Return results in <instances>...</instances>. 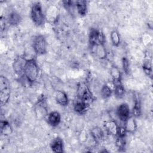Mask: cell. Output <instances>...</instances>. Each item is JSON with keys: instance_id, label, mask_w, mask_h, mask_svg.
Masks as SVG:
<instances>
[{"instance_id": "20", "label": "cell", "mask_w": 153, "mask_h": 153, "mask_svg": "<svg viewBox=\"0 0 153 153\" xmlns=\"http://www.w3.org/2000/svg\"><path fill=\"white\" fill-rule=\"evenodd\" d=\"M1 133L4 136H8L12 133L13 128L10 123L5 120L1 121Z\"/></svg>"}, {"instance_id": "5", "label": "cell", "mask_w": 153, "mask_h": 153, "mask_svg": "<svg viewBox=\"0 0 153 153\" xmlns=\"http://www.w3.org/2000/svg\"><path fill=\"white\" fill-rule=\"evenodd\" d=\"M33 110L36 117L39 120L42 119L48 115V107L45 99L44 96H41L39 99H38L36 103L34 105Z\"/></svg>"}, {"instance_id": "11", "label": "cell", "mask_w": 153, "mask_h": 153, "mask_svg": "<svg viewBox=\"0 0 153 153\" xmlns=\"http://www.w3.org/2000/svg\"><path fill=\"white\" fill-rule=\"evenodd\" d=\"M47 121L52 127L57 126L61 121V116L59 112L53 111L47 115Z\"/></svg>"}, {"instance_id": "6", "label": "cell", "mask_w": 153, "mask_h": 153, "mask_svg": "<svg viewBox=\"0 0 153 153\" xmlns=\"http://www.w3.org/2000/svg\"><path fill=\"white\" fill-rule=\"evenodd\" d=\"M33 48L38 55H42L47 52V42L44 36L39 35L35 37L33 41Z\"/></svg>"}, {"instance_id": "30", "label": "cell", "mask_w": 153, "mask_h": 153, "mask_svg": "<svg viewBox=\"0 0 153 153\" xmlns=\"http://www.w3.org/2000/svg\"><path fill=\"white\" fill-rule=\"evenodd\" d=\"M105 42V36L104 33L100 30H98L97 33V42L98 44H104Z\"/></svg>"}, {"instance_id": "26", "label": "cell", "mask_w": 153, "mask_h": 153, "mask_svg": "<svg viewBox=\"0 0 153 153\" xmlns=\"http://www.w3.org/2000/svg\"><path fill=\"white\" fill-rule=\"evenodd\" d=\"M114 94L117 98H122L125 94V89L122 84L115 85Z\"/></svg>"}, {"instance_id": "12", "label": "cell", "mask_w": 153, "mask_h": 153, "mask_svg": "<svg viewBox=\"0 0 153 153\" xmlns=\"http://www.w3.org/2000/svg\"><path fill=\"white\" fill-rule=\"evenodd\" d=\"M55 100L59 105L65 106L68 104V97L65 92L62 90H57L55 93Z\"/></svg>"}, {"instance_id": "17", "label": "cell", "mask_w": 153, "mask_h": 153, "mask_svg": "<svg viewBox=\"0 0 153 153\" xmlns=\"http://www.w3.org/2000/svg\"><path fill=\"white\" fill-rule=\"evenodd\" d=\"M91 136L96 142H100L103 139V132L99 127H94L90 131Z\"/></svg>"}, {"instance_id": "24", "label": "cell", "mask_w": 153, "mask_h": 153, "mask_svg": "<svg viewBox=\"0 0 153 153\" xmlns=\"http://www.w3.org/2000/svg\"><path fill=\"white\" fill-rule=\"evenodd\" d=\"M112 90L108 85L105 84L102 86L101 90H100V94L102 98L107 99L112 94Z\"/></svg>"}, {"instance_id": "22", "label": "cell", "mask_w": 153, "mask_h": 153, "mask_svg": "<svg viewBox=\"0 0 153 153\" xmlns=\"http://www.w3.org/2000/svg\"><path fill=\"white\" fill-rule=\"evenodd\" d=\"M141 114V104L139 99L136 96L134 99V104L133 108V116L137 117Z\"/></svg>"}, {"instance_id": "9", "label": "cell", "mask_w": 153, "mask_h": 153, "mask_svg": "<svg viewBox=\"0 0 153 153\" xmlns=\"http://www.w3.org/2000/svg\"><path fill=\"white\" fill-rule=\"evenodd\" d=\"M130 108L126 103L120 104L117 109V115L118 118L123 122L130 117Z\"/></svg>"}, {"instance_id": "14", "label": "cell", "mask_w": 153, "mask_h": 153, "mask_svg": "<svg viewBox=\"0 0 153 153\" xmlns=\"http://www.w3.org/2000/svg\"><path fill=\"white\" fill-rule=\"evenodd\" d=\"M124 123V127L127 132L133 133L136 131L137 128V125L134 119V117L130 116Z\"/></svg>"}, {"instance_id": "31", "label": "cell", "mask_w": 153, "mask_h": 153, "mask_svg": "<svg viewBox=\"0 0 153 153\" xmlns=\"http://www.w3.org/2000/svg\"><path fill=\"white\" fill-rule=\"evenodd\" d=\"M63 4L64 7L66 8V9L69 10H71L73 8L74 5H75V4H74V2L73 1H67V0L63 1Z\"/></svg>"}, {"instance_id": "1", "label": "cell", "mask_w": 153, "mask_h": 153, "mask_svg": "<svg viewBox=\"0 0 153 153\" xmlns=\"http://www.w3.org/2000/svg\"><path fill=\"white\" fill-rule=\"evenodd\" d=\"M24 75L29 82L36 81L39 75V68L34 59L27 60L24 69Z\"/></svg>"}, {"instance_id": "7", "label": "cell", "mask_w": 153, "mask_h": 153, "mask_svg": "<svg viewBox=\"0 0 153 153\" xmlns=\"http://www.w3.org/2000/svg\"><path fill=\"white\" fill-rule=\"evenodd\" d=\"M59 8L54 4L50 5L45 11V19L50 24H56L59 19Z\"/></svg>"}, {"instance_id": "29", "label": "cell", "mask_w": 153, "mask_h": 153, "mask_svg": "<svg viewBox=\"0 0 153 153\" xmlns=\"http://www.w3.org/2000/svg\"><path fill=\"white\" fill-rule=\"evenodd\" d=\"M143 69L144 72L146 73V75L148 76H151L152 75V69H151V63L148 60H146L143 65Z\"/></svg>"}, {"instance_id": "25", "label": "cell", "mask_w": 153, "mask_h": 153, "mask_svg": "<svg viewBox=\"0 0 153 153\" xmlns=\"http://www.w3.org/2000/svg\"><path fill=\"white\" fill-rule=\"evenodd\" d=\"M110 38L112 44L114 46H118L120 43V36L117 30H113L111 32Z\"/></svg>"}, {"instance_id": "27", "label": "cell", "mask_w": 153, "mask_h": 153, "mask_svg": "<svg viewBox=\"0 0 153 153\" xmlns=\"http://www.w3.org/2000/svg\"><path fill=\"white\" fill-rule=\"evenodd\" d=\"M126 141L124 140V137L118 136L115 140V145L120 150L123 149L125 147Z\"/></svg>"}, {"instance_id": "18", "label": "cell", "mask_w": 153, "mask_h": 153, "mask_svg": "<svg viewBox=\"0 0 153 153\" xmlns=\"http://www.w3.org/2000/svg\"><path fill=\"white\" fill-rule=\"evenodd\" d=\"M7 20L10 25L13 26H17L20 23L22 20V17L16 11H13L9 14Z\"/></svg>"}, {"instance_id": "23", "label": "cell", "mask_w": 153, "mask_h": 153, "mask_svg": "<svg viewBox=\"0 0 153 153\" xmlns=\"http://www.w3.org/2000/svg\"><path fill=\"white\" fill-rule=\"evenodd\" d=\"M97 33H98V30L96 29H91L89 32V42L91 45V46L94 45L96 44H98L97 42Z\"/></svg>"}, {"instance_id": "16", "label": "cell", "mask_w": 153, "mask_h": 153, "mask_svg": "<svg viewBox=\"0 0 153 153\" xmlns=\"http://www.w3.org/2000/svg\"><path fill=\"white\" fill-rule=\"evenodd\" d=\"M105 127L107 132L113 136H117L118 133V126L115 121H109L106 123Z\"/></svg>"}, {"instance_id": "28", "label": "cell", "mask_w": 153, "mask_h": 153, "mask_svg": "<svg viewBox=\"0 0 153 153\" xmlns=\"http://www.w3.org/2000/svg\"><path fill=\"white\" fill-rule=\"evenodd\" d=\"M122 66L123 69L126 74H128L130 72V63L126 57L122 59Z\"/></svg>"}, {"instance_id": "19", "label": "cell", "mask_w": 153, "mask_h": 153, "mask_svg": "<svg viewBox=\"0 0 153 153\" xmlns=\"http://www.w3.org/2000/svg\"><path fill=\"white\" fill-rule=\"evenodd\" d=\"M75 5L79 15L83 16L86 14L87 11V2L86 1H76L75 2Z\"/></svg>"}, {"instance_id": "13", "label": "cell", "mask_w": 153, "mask_h": 153, "mask_svg": "<svg viewBox=\"0 0 153 153\" xmlns=\"http://www.w3.org/2000/svg\"><path fill=\"white\" fill-rule=\"evenodd\" d=\"M50 147L54 152L61 153L63 152V143L60 137H57L53 140L50 143Z\"/></svg>"}, {"instance_id": "10", "label": "cell", "mask_w": 153, "mask_h": 153, "mask_svg": "<svg viewBox=\"0 0 153 153\" xmlns=\"http://www.w3.org/2000/svg\"><path fill=\"white\" fill-rule=\"evenodd\" d=\"M93 52L95 55L100 59H104L107 56V53L104 44H96L91 46Z\"/></svg>"}, {"instance_id": "4", "label": "cell", "mask_w": 153, "mask_h": 153, "mask_svg": "<svg viewBox=\"0 0 153 153\" xmlns=\"http://www.w3.org/2000/svg\"><path fill=\"white\" fill-rule=\"evenodd\" d=\"M77 96L79 100H81L88 106L92 103L94 99L91 91L88 85L84 82H81L78 84L77 87Z\"/></svg>"}, {"instance_id": "2", "label": "cell", "mask_w": 153, "mask_h": 153, "mask_svg": "<svg viewBox=\"0 0 153 153\" xmlns=\"http://www.w3.org/2000/svg\"><path fill=\"white\" fill-rule=\"evenodd\" d=\"M11 90L9 80L5 76H0V100L1 105H5L10 97Z\"/></svg>"}, {"instance_id": "3", "label": "cell", "mask_w": 153, "mask_h": 153, "mask_svg": "<svg viewBox=\"0 0 153 153\" xmlns=\"http://www.w3.org/2000/svg\"><path fill=\"white\" fill-rule=\"evenodd\" d=\"M30 17L33 23L37 26H41L44 23L45 16L39 2H36L33 4L30 10Z\"/></svg>"}, {"instance_id": "21", "label": "cell", "mask_w": 153, "mask_h": 153, "mask_svg": "<svg viewBox=\"0 0 153 153\" xmlns=\"http://www.w3.org/2000/svg\"><path fill=\"white\" fill-rule=\"evenodd\" d=\"M88 106L87 104H85L81 100H79L76 101V102L74 104V111L76 113L82 114H84L86 111Z\"/></svg>"}, {"instance_id": "8", "label": "cell", "mask_w": 153, "mask_h": 153, "mask_svg": "<svg viewBox=\"0 0 153 153\" xmlns=\"http://www.w3.org/2000/svg\"><path fill=\"white\" fill-rule=\"evenodd\" d=\"M26 61L27 60L23 56H18L14 59L13 63V68L17 75L20 76L24 74V69Z\"/></svg>"}, {"instance_id": "15", "label": "cell", "mask_w": 153, "mask_h": 153, "mask_svg": "<svg viewBox=\"0 0 153 153\" xmlns=\"http://www.w3.org/2000/svg\"><path fill=\"white\" fill-rule=\"evenodd\" d=\"M111 75L112 78V81L114 85L121 84V74L120 71L115 66H112L111 69Z\"/></svg>"}]
</instances>
